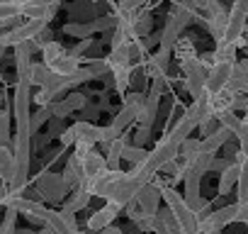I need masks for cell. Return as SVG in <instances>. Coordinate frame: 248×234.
I'll use <instances>...</instances> for the list:
<instances>
[{"instance_id": "obj_1", "label": "cell", "mask_w": 248, "mask_h": 234, "mask_svg": "<svg viewBox=\"0 0 248 234\" xmlns=\"http://www.w3.org/2000/svg\"><path fill=\"white\" fill-rule=\"evenodd\" d=\"M32 42L15 47V66H17V83L13 95V115H15V139H13V154H15V176L10 181V193H25L27 188V173H30V149H32Z\"/></svg>"}, {"instance_id": "obj_2", "label": "cell", "mask_w": 248, "mask_h": 234, "mask_svg": "<svg viewBox=\"0 0 248 234\" xmlns=\"http://www.w3.org/2000/svg\"><path fill=\"white\" fill-rule=\"evenodd\" d=\"M141 107H144V95L134 93V95H127V100H124L122 110L117 112V117L107 125L102 127V142H112L117 137H124V132H127V127L137 125L139 115H141Z\"/></svg>"}, {"instance_id": "obj_3", "label": "cell", "mask_w": 248, "mask_h": 234, "mask_svg": "<svg viewBox=\"0 0 248 234\" xmlns=\"http://www.w3.org/2000/svg\"><path fill=\"white\" fill-rule=\"evenodd\" d=\"M158 188H161V198L166 200L168 210L175 215V219L180 224V232L183 234H202L200 232V215L185 202V198L180 193H175L173 188H168V185H158Z\"/></svg>"}, {"instance_id": "obj_4", "label": "cell", "mask_w": 248, "mask_h": 234, "mask_svg": "<svg viewBox=\"0 0 248 234\" xmlns=\"http://www.w3.org/2000/svg\"><path fill=\"white\" fill-rule=\"evenodd\" d=\"M248 25V0H233L231 10L226 13V27L224 34L217 44H226V47H241L243 44V32Z\"/></svg>"}, {"instance_id": "obj_5", "label": "cell", "mask_w": 248, "mask_h": 234, "mask_svg": "<svg viewBox=\"0 0 248 234\" xmlns=\"http://www.w3.org/2000/svg\"><path fill=\"white\" fill-rule=\"evenodd\" d=\"M42 59H44V66L54 71L56 76H73L80 68L78 56L73 51H66L59 42H46L42 49Z\"/></svg>"}, {"instance_id": "obj_6", "label": "cell", "mask_w": 248, "mask_h": 234, "mask_svg": "<svg viewBox=\"0 0 248 234\" xmlns=\"http://www.w3.org/2000/svg\"><path fill=\"white\" fill-rule=\"evenodd\" d=\"M102 142V127L93 125V122H76L71 125L63 134H61V144L71 147V144H80V147H95Z\"/></svg>"}, {"instance_id": "obj_7", "label": "cell", "mask_w": 248, "mask_h": 234, "mask_svg": "<svg viewBox=\"0 0 248 234\" xmlns=\"http://www.w3.org/2000/svg\"><path fill=\"white\" fill-rule=\"evenodd\" d=\"M46 25H49V20H46V17H30L27 22H22V25H17L15 30L5 32V34H3V39H5V44H8V47H17V44H25V42L37 39V34H39Z\"/></svg>"}, {"instance_id": "obj_8", "label": "cell", "mask_w": 248, "mask_h": 234, "mask_svg": "<svg viewBox=\"0 0 248 234\" xmlns=\"http://www.w3.org/2000/svg\"><path fill=\"white\" fill-rule=\"evenodd\" d=\"M231 68H233V61H224V59H217L209 68H207V78H204V90L212 95L221 88L229 85V78H231Z\"/></svg>"}, {"instance_id": "obj_9", "label": "cell", "mask_w": 248, "mask_h": 234, "mask_svg": "<svg viewBox=\"0 0 248 234\" xmlns=\"http://www.w3.org/2000/svg\"><path fill=\"white\" fill-rule=\"evenodd\" d=\"M161 188L151 181V183H144L139 190H137V195H134V202H137V207L141 210V215L144 217H154L156 212H158V205H161Z\"/></svg>"}, {"instance_id": "obj_10", "label": "cell", "mask_w": 248, "mask_h": 234, "mask_svg": "<svg viewBox=\"0 0 248 234\" xmlns=\"http://www.w3.org/2000/svg\"><path fill=\"white\" fill-rule=\"evenodd\" d=\"M204 17H207V27L212 32V37L219 42L221 34H224V27H226V10L219 0H209L207 8H204Z\"/></svg>"}, {"instance_id": "obj_11", "label": "cell", "mask_w": 248, "mask_h": 234, "mask_svg": "<svg viewBox=\"0 0 248 234\" xmlns=\"http://www.w3.org/2000/svg\"><path fill=\"white\" fill-rule=\"evenodd\" d=\"M117 25V17H100V20H93V22H85V25H66L63 32L71 34V37H78V39H85L88 34L93 32H105L109 27Z\"/></svg>"}, {"instance_id": "obj_12", "label": "cell", "mask_w": 248, "mask_h": 234, "mask_svg": "<svg viewBox=\"0 0 248 234\" xmlns=\"http://www.w3.org/2000/svg\"><path fill=\"white\" fill-rule=\"evenodd\" d=\"M83 105H85V95L73 93V95H68V98H61V100L49 102V112H51L54 120H61V117H68L71 112L80 110Z\"/></svg>"}, {"instance_id": "obj_13", "label": "cell", "mask_w": 248, "mask_h": 234, "mask_svg": "<svg viewBox=\"0 0 248 234\" xmlns=\"http://www.w3.org/2000/svg\"><path fill=\"white\" fill-rule=\"evenodd\" d=\"M231 137H233L231 130H226L224 125H219L212 134H207V137L200 139V151H202V154H217L224 144H229Z\"/></svg>"}, {"instance_id": "obj_14", "label": "cell", "mask_w": 248, "mask_h": 234, "mask_svg": "<svg viewBox=\"0 0 248 234\" xmlns=\"http://www.w3.org/2000/svg\"><path fill=\"white\" fill-rule=\"evenodd\" d=\"M119 210H122V205H117V202L107 200V205H105L102 210H97V212L88 219V227H90L93 232H100V229L109 227V224L114 222V217L119 215Z\"/></svg>"}, {"instance_id": "obj_15", "label": "cell", "mask_w": 248, "mask_h": 234, "mask_svg": "<svg viewBox=\"0 0 248 234\" xmlns=\"http://www.w3.org/2000/svg\"><path fill=\"white\" fill-rule=\"evenodd\" d=\"M233 100H236V90H231V88H221V90L212 93V95H209L212 115L217 117V115H221V112L231 110V107H233Z\"/></svg>"}, {"instance_id": "obj_16", "label": "cell", "mask_w": 248, "mask_h": 234, "mask_svg": "<svg viewBox=\"0 0 248 234\" xmlns=\"http://www.w3.org/2000/svg\"><path fill=\"white\" fill-rule=\"evenodd\" d=\"M231 90L236 93H246L248 90V59H241V61H233V68H231V78H229V85Z\"/></svg>"}, {"instance_id": "obj_17", "label": "cell", "mask_w": 248, "mask_h": 234, "mask_svg": "<svg viewBox=\"0 0 248 234\" xmlns=\"http://www.w3.org/2000/svg\"><path fill=\"white\" fill-rule=\"evenodd\" d=\"M236 161H238V181H236V202H248V156L243 154H236Z\"/></svg>"}, {"instance_id": "obj_18", "label": "cell", "mask_w": 248, "mask_h": 234, "mask_svg": "<svg viewBox=\"0 0 248 234\" xmlns=\"http://www.w3.org/2000/svg\"><path fill=\"white\" fill-rule=\"evenodd\" d=\"M238 161L233 159L224 171H219L221 176H219V195H229L231 193V188H236V181H238Z\"/></svg>"}, {"instance_id": "obj_19", "label": "cell", "mask_w": 248, "mask_h": 234, "mask_svg": "<svg viewBox=\"0 0 248 234\" xmlns=\"http://www.w3.org/2000/svg\"><path fill=\"white\" fill-rule=\"evenodd\" d=\"M15 176V154L8 144H0V181L10 183Z\"/></svg>"}, {"instance_id": "obj_20", "label": "cell", "mask_w": 248, "mask_h": 234, "mask_svg": "<svg viewBox=\"0 0 248 234\" xmlns=\"http://www.w3.org/2000/svg\"><path fill=\"white\" fill-rule=\"evenodd\" d=\"M63 190H66V183L59 176H44L39 181V193L46 198H59V195H63Z\"/></svg>"}, {"instance_id": "obj_21", "label": "cell", "mask_w": 248, "mask_h": 234, "mask_svg": "<svg viewBox=\"0 0 248 234\" xmlns=\"http://www.w3.org/2000/svg\"><path fill=\"white\" fill-rule=\"evenodd\" d=\"M122 151H124V137H117V139L107 142V154H105V164H107V168H119Z\"/></svg>"}, {"instance_id": "obj_22", "label": "cell", "mask_w": 248, "mask_h": 234, "mask_svg": "<svg viewBox=\"0 0 248 234\" xmlns=\"http://www.w3.org/2000/svg\"><path fill=\"white\" fill-rule=\"evenodd\" d=\"M90 193H88V188H76V193L66 200V205H63V212H68V215H73V212H78V210H83L88 202H90Z\"/></svg>"}, {"instance_id": "obj_23", "label": "cell", "mask_w": 248, "mask_h": 234, "mask_svg": "<svg viewBox=\"0 0 248 234\" xmlns=\"http://www.w3.org/2000/svg\"><path fill=\"white\" fill-rule=\"evenodd\" d=\"M22 15V3L20 0H0V22L3 20H15Z\"/></svg>"}, {"instance_id": "obj_24", "label": "cell", "mask_w": 248, "mask_h": 234, "mask_svg": "<svg viewBox=\"0 0 248 234\" xmlns=\"http://www.w3.org/2000/svg\"><path fill=\"white\" fill-rule=\"evenodd\" d=\"M109 71L114 73V88H117V93H124V90H127V85H129V78H132V66H114Z\"/></svg>"}, {"instance_id": "obj_25", "label": "cell", "mask_w": 248, "mask_h": 234, "mask_svg": "<svg viewBox=\"0 0 248 234\" xmlns=\"http://www.w3.org/2000/svg\"><path fill=\"white\" fill-rule=\"evenodd\" d=\"M146 149H141V147H127V144H124V151H122V159H127V161H132L134 166L137 164H141L144 159H146Z\"/></svg>"}, {"instance_id": "obj_26", "label": "cell", "mask_w": 248, "mask_h": 234, "mask_svg": "<svg viewBox=\"0 0 248 234\" xmlns=\"http://www.w3.org/2000/svg\"><path fill=\"white\" fill-rule=\"evenodd\" d=\"M10 142V112L0 110V144Z\"/></svg>"}, {"instance_id": "obj_27", "label": "cell", "mask_w": 248, "mask_h": 234, "mask_svg": "<svg viewBox=\"0 0 248 234\" xmlns=\"http://www.w3.org/2000/svg\"><path fill=\"white\" fill-rule=\"evenodd\" d=\"M236 139H238V154H243V156H248V125L243 122L241 125V130L233 134Z\"/></svg>"}, {"instance_id": "obj_28", "label": "cell", "mask_w": 248, "mask_h": 234, "mask_svg": "<svg viewBox=\"0 0 248 234\" xmlns=\"http://www.w3.org/2000/svg\"><path fill=\"white\" fill-rule=\"evenodd\" d=\"M22 3V13L25 10H32V8H51V5H59L61 0H20Z\"/></svg>"}, {"instance_id": "obj_29", "label": "cell", "mask_w": 248, "mask_h": 234, "mask_svg": "<svg viewBox=\"0 0 248 234\" xmlns=\"http://www.w3.org/2000/svg\"><path fill=\"white\" fill-rule=\"evenodd\" d=\"M187 3L195 8V10H204L207 8V3H209V0H187Z\"/></svg>"}, {"instance_id": "obj_30", "label": "cell", "mask_w": 248, "mask_h": 234, "mask_svg": "<svg viewBox=\"0 0 248 234\" xmlns=\"http://www.w3.org/2000/svg\"><path fill=\"white\" fill-rule=\"evenodd\" d=\"M97 234H122V232H119L117 227H112V224H109V227H105V229H100Z\"/></svg>"}, {"instance_id": "obj_31", "label": "cell", "mask_w": 248, "mask_h": 234, "mask_svg": "<svg viewBox=\"0 0 248 234\" xmlns=\"http://www.w3.org/2000/svg\"><path fill=\"white\" fill-rule=\"evenodd\" d=\"M15 234H32V232H17V229H15ZM39 234H54V232H51V229L46 227V229H42Z\"/></svg>"}, {"instance_id": "obj_32", "label": "cell", "mask_w": 248, "mask_h": 234, "mask_svg": "<svg viewBox=\"0 0 248 234\" xmlns=\"http://www.w3.org/2000/svg\"><path fill=\"white\" fill-rule=\"evenodd\" d=\"M209 234H221V232H209Z\"/></svg>"}]
</instances>
